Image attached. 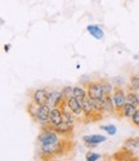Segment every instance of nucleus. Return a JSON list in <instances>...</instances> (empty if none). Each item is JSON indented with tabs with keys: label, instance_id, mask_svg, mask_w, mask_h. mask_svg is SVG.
Returning <instances> with one entry per match:
<instances>
[{
	"label": "nucleus",
	"instance_id": "a878e982",
	"mask_svg": "<svg viewBox=\"0 0 139 161\" xmlns=\"http://www.w3.org/2000/svg\"><path fill=\"white\" fill-rule=\"evenodd\" d=\"M9 50H10V44H5L4 45V52L5 53H9Z\"/></svg>",
	"mask_w": 139,
	"mask_h": 161
},
{
	"label": "nucleus",
	"instance_id": "b1692460",
	"mask_svg": "<svg viewBox=\"0 0 139 161\" xmlns=\"http://www.w3.org/2000/svg\"><path fill=\"white\" fill-rule=\"evenodd\" d=\"M101 158H102L101 153H97V152H93V151H88L86 155H85L86 161H99Z\"/></svg>",
	"mask_w": 139,
	"mask_h": 161
},
{
	"label": "nucleus",
	"instance_id": "393cba45",
	"mask_svg": "<svg viewBox=\"0 0 139 161\" xmlns=\"http://www.w3.org/2000/svg\"><path fill=\"white\" fill-rule=\"evenodd\" d=\"M131 124L133 125H135L136 128H139V107H138V108H136V111L134 112V115L131 116Z\"/></svg>",
	"mask_w": 139,
	"mask_h": 161
},
{
	"label": "nucleus",
	"instance_id": "9d476101",
	"mask_svg": "<svg viewBox=\"0 0 139 161\" xmlns=\"http://www.w3.org/2000/svg\"><path fill=\"white\" fill-rule=\"evenodd\" d=\"M55 131H57L59 136H62V137H66V138H72V134H74V126L75 125H70V124H67V123H64V121H62L61 124H58V125H50Z\"/></svg>",
	"mask_w": 139,
	"mask_h": 161
},
{
	"label": "nucleus",
	"instance_id": "9b49d317",
	"mask_svg": "<svg viewBox=\"0 0 139 161\" xmlns=\"http://www.w3.org/2000/svg\"><path fill=\"white\" fill-rule=\"evenodd\" d=\"M50 125H58L63 121V114H62V108L61 107H54V108L50 110Z\"/></svg>",
	"mask_w": 139,
	"mask_h": 161
},
{
	"label": "nucleus",
	"instance_id": "a211bd4d",
	"mask_svg": "<svg viewBox=\"0 0 139 161\" xmlns=\"http://www.w3.org/2000/svg\"><path fill=\"white\" fill-rule=\"evenodd\" d=\"M126 102L139 107V93L128 89V92H126Z\"/></svg>",
	"mask_w": 139,
	"mask_h": 161
},
{
	"label": "nucleus",
	"instance_id": "1a4fd4ad",
	"mask_svg": "<svg viewBox=\"0 0 139 161\" xmlns=\"http://www.w3.org/2000/svg\"><path fill=\"white\" fill-rule=\"evenodd\" d=\"M66 99L62 96L61 90H49V97H48V106L50 108L54 107H61V104L64 102Z\"/></svg>",
	"mask_w": 139,
	"mask_h": 161
},
{
	"label": "nucleus",
	"instance_id": "423d86ee",
	"mask_svg": "<svg viewBox=\"0 0 139 161\" xmlns=\"http://www.w3.org/2000/svg\"><path fill=\"white\" fill-rule=\"evenodd\" d=\"M67 106H68V108L75 114V116L79 119V121H81L82 117H84V108H82V101L77 99L76 97H71V98L67 101Z\"/></svg>",
	"mask_w": 139,
	"mask_h": 161
},
{
	"label": "nucleus",
	"instance_id": "f03ea898",
	"mask_svg": "<svg viewBox=\"0 0 139 161\" xmlns=\"http://www.w3.org/2000/svg\"><path fill=\"white\" fill-rule=\"evenodd\" d=\"M62 138V136L55 131L50 124L47 126H41L40 128V133L37 136V144L39 146H49V144H54L59 142Z\"/></svg>",
	"mask_w": 139,
	"mask_h": 161
},
{
	"label": "nucleus",
	"instance_id": "4be33fe9",
	"mask_svg": "<svg viewBox=\"0 0 139 161\" xmlns=\"http://www.w3.org/2000/svg\"><path fill=\"white\" fill-rule=\"evenodd\" d=\"M101 130H103L104 133H107L108 136H115L117 133V128L114 125V124H108V125H101L99 126Z\"/></svg>",
	"mask_w": 139,
	"mask_h": 161
},
{
	"label": "nucleus",
	"instance_id": "20e7f679",
	"mask_svg": "<svg viewBox=\"0 0 139 161\" xmlns=\"http://www.w3.org/2000/svg\"><path fill=\"white\" fill-rule=\"evenodd\" d=\"M86 90H88V96L93 99H101L106 96L101 80H93V81H89L88 85H86Z\"/></svg>",
	"mask_w": 139,
	"mask_h": 161
},
{
	"label": "nucleus",
	"instance_id": "aec40b11",
	"mask_svg": "<svg viewBox=\"0 0 139 161\" xmlns=\"http://www.w3.org/2000/svg\"><path fill=\"white\" fill-rule=\"evenodd\" d=\"M128 89L139 93V76L138 75H131L130 76L129 84H128Z\"/></svg>",
	"mask_w": 139,
	"mask_h": 161
},
{
	"label": "nucleus",
	"instance_id": "4468645a",
	"mask_svg": "<svg viewBox=\"0 0 139 161\" xmlns=\"http://www.w3.org/2000/svg\"><path fill=\"white\" fill-rule=\"evenodd\" d=\"M103 102H104V114L116 115V108H115V103H114L112 96H104Z\"/></svg>",
	"mask_w": 139,
	"mask_h": 161
},
{
	"label": "nucleus",
	"instance_id": "6e6552de",
	"mask_svg": "<svg viewBox=\"0 0 139 161\" xmlns=\"http://www.w3.org/2000/svg\"><path fill=\"white\" fill-rule=\"evenodd\" d=\"M106 141H107V137L101 136V134H89V136L82 137V142H84L85 146L89 147V148H94V147H97L98 144H101Z\"/></svg>",
	"mask_w": 139,
	"mask_h": 161
},
{
	"label": "nucleus",
	"instance_id": "ddd939ff",
	"mask_svg": "<svg viewBox=\"0 0 139 161\" xmlns=\"http://www.w3.org/2000/svg\"><path fill=\"white\" fill-rule=\"evenodd\" d=\"M39 110H40V104H37L36 102H34L32 99L26 104V111H27V114H29V116L34 120H36V117H37V114H39Z\"/></svg>",
	"mask_w": 139,
	"mask_h": 161
},
{
	"label": "nucleus",
	"instance_id": "0eeeda50",
	"mask_svg": "<svg viewBox=\"0 0 139 161\" xmlns=\"http://www.w3.org/2000/svg\"><path fill=\"white\" fill-rule=\"evenodd\" d=\"M50 107L49 106H40V110H39V114H37V117L35 121L41 126H47L50 124L49 119H50Z\"/></svg>",
	"mask_w": 139,
	"mask_h": 161
},
{
	"label": "nucleus",
	"instance_id": "dca6fc26",
	"mask_svg": "<svg viewBox=\"0 0 139 161\" xmlns=\"http://www.w3.org/2000/svg\"><path fill=\"white\" fill-rule=\"evenodd\" d=\"M114 157L116 160H134V156L131 153V150L126 148V147H124L121 151H119L117 153H115Z\"/></svg>",
	"mask_w": 139,
	"mask_h": 161
},
{
	"label": "nucleus",
	"instance_id": "5701e85b",
	"mask_svg": "<svg viewBox=\"0 0 139 161\" xmlns=\"http://www.w3.org/2000/svg\"><path fill=\"white\" fill-rule=\"evenodd\" d=\"M61 92H62V96L66 101H68L71 97H74V86H63Z\"/></svg>",
	"mask_w": 139,
	"mask_h": 161
},
{
	"label": "nucleus",
	"instance_id": "f257e3e1",
	"mask_svg": "<svg viewBox=\"0 0 139 161\" xmlns=\"http://www.w3.org/2000/svg\"><path fill=\"white\" fill-rule=\"evenodd\" d=\"M75 143L71 138H61L59 142L49 146H39V156L41 160H52L53 157H59L68 153L74 148Z\"/></svg>",
	"mask_w": 139,
	"mask_h": 161
},
{
	"label": "nucleus",
	"instance_id": "39448f33",
	"mask_svg": "<svg viewBox=\"0 0 139 161\" xmlns=\"http://www.w3.org/2000/svg\"><path fill=\"white\" fill-rule=\"evenodd\" d=\"M48 97H49L48 89H34L30 92V98L40 106H48Z\"/></svg>",
	"mask_w": 139,
	"mask_h": 161
},
{
	"label": "nucleus",
	"instance_id": "2eb2a0df",
	"mask_svg": "<svg viewBox=\"0 0 139 161\" xmlns=\"http://www.w3.org/2000/svg\"><path fill=\"white\" fill-rule=\"evenodd\" d=\"M136 108H138L136 106H134V104L126 102V103H125V106L122 107V110H121V112H120L119 116H121V117H126V119H131V116L134 115V112L136 111Z\"/></svg>",
	"mask_w": 139,
	"mask_h": 161
},
{
	"label": "nucleus",
	"instance_id": "7ed1b4c3",
	"mask_svg": "<svg viewBox=\"0 0 139 161\" xmlns=\"http://www.w3.org/2000/svg\"><path fill=\"white\" fill-rule=\"evenodd\" d=\"M112 99L115 103V108H116V115H120L122 107L126 103V92H125L121 86L115 85L114 93H112Z\"/></svg>",
	"mask_w": 139,
	"mask_h": 161
},
{
	"label": "nucleus",
	"instance_id": "6ab92c4d",
	"mask_svg": "<svg viewBox=\"0 0 139 161\" xmlns=\"http://www.w3.org/2000/svg\"><path fill=\"white\" fill-rule=\"evenodd\" d=\"M124 147L129 150H139V137H131L124 142Z\"/></svg>",
	"mask_w": 139,
	"mask_h": 161
},
{
	"label": "nucleus",
	"instance_id": "f3484780",
	"mask_svg": "<svg viewBox=\"0 0 139 161\" xmlns=\"http://www.w3.org/2000/svg\"><path fill=\"white\" fill-rule=\"evenodd\" d=\"M74 97H76V98L80 99V101H84V99L88 97V90H86V88L81 86V85L74 86Z\"/></svg>",
	"mask_w": 139,
	"mask_h": 161
},
{
	"label": "nucleus",
	"instance_id": "412c9836",
	"mask_svg": "<svg viewBox=\"0 0 139 161\" xmlns=\"http://www.w3.org/2000/svg\"><path fill=\"white\" fill-rule=\"evenodd\" d=\"M101 83H102L103 89H104V94L106 96H112L115 85L112 83H109V80H107V79H101Z\"/></svg>",
	"mask_w": 139,
	"mask_h": 161
},
{
	"label": "nucleus",
	"instance_id": "bb28decb",
	"mask_svg": "<svg viewBox=\"0 0 139 161\" xmlns=\"http://www.w3.org/2000/svg\"><path fill=\"white\" fill-rule=\"evenodd\" d=\"M0 23L4 25V23H5V19H4V18H2V19H0Z\"/></svg>",
	"mask_w": 139,
	"mask_h": 161
},
{
	"label": "nucleus",
	"instance_id": "f8f14e48",
	"mask_svg": "<svg viewBox=\"0 0 139 161\" xmlns=\"http://www.w3.org/2000/svg\"><path fill=\"white\" fill-rule=\"evenodd\" d=\"M86 31L89 32V35H92L97 40H102L104 37V31H103L102 27H99L98 25H88Z\"/></svg>",
	"mask_w": 139,
	"mask_h": 161
}]
</instances>
